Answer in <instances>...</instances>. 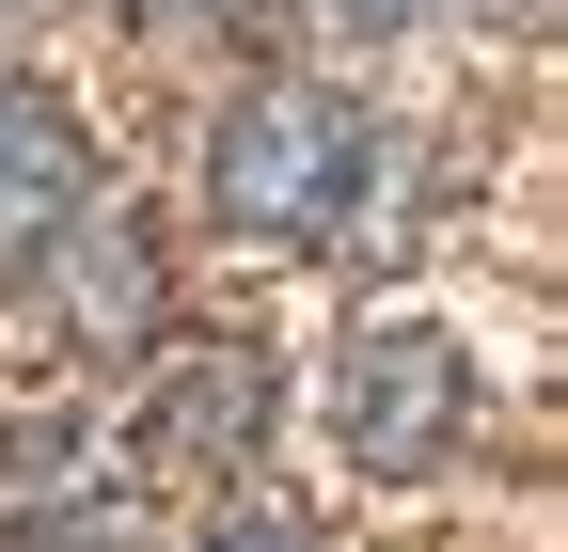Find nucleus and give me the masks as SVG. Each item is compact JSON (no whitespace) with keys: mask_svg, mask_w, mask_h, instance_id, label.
<instances>
[{"mask_svg":"<svg viewBox=\"0 0 568 552\" xmlns=\"http://www.w3.org/2000/svg\"><path fill=\"white\" fill-rule=\"evenodd\" d=\"M364 174H379V126L347 95H316V80H253L222 126H205V205H222L237 237H268V253L347 237Z\"/></svg>","mask_w":568,"mask_h":552,"instance_id":"f257e3e1","label":"nucleus"},{"mask_svg":"<svg viewBox=\"0 0 568 552\" xmlns=\"http://www.w3.org/2000/svg\"><path fill=\"white\" fill-rule=\"evenodd\" d=\"M458 427H474V348H458V331H426V316L347 331V364H332V442L364 458V473H426Z\"/></svg>","mask_w":568,"mask_h":552,"instance_id":"f03ea898","label":"nucleus"},{"mask_svg":"<svg viewBox=\"0 0 568 552\" xmlns=\"http://www.w3.org/2000/svg\"><path fill=\"white\" fill-rule=\"evenodd\" d=\"M95 190V159H80V126H63L48 95H0V253H32L63 205Z\"/></svg>","mask_w":568,"mask_h":552,"instance_id":"7ed1b4c3","label":"nucleus"},{"mask_svg":"<svg viewBox=\"0 0 568 552\" xmlns=\"http://www.w3.org/2000/svg\"><path fill=\"white\" fill-rule=\"evenodd\" d=\"M63 300H80V331H142L159 316V253H142V222L111 205V222H80V205H63Z\"/></svg>","mask_w":568,"mask_h":552,"instance_id":"20e7f679","label":"nucleus"},{"mask_svg":"<svg viewBox=\"0 0 568 552\" xmlns=\"http://www.w3.org/2000/svg\"><path fill=\"white\" fill-rule=\"evenodd\" d=\"M159 427H174L190 458H253V427H268V364H253V348H237V364H190Z\"/></svg>","mask_w":568,"mask_h":552,"instance_id":"39448f33","label":"nucleus"},{"mask_svg":"<svg viewBox=\"0 0 568 552\" xmlns=\"http://www.w3.org/2000/svg\"><path fill=\"white\" fill-rule=\"evenodd\" d=\"M190 552H316V536H301V521H205Z\"/></svg>","mask_w":568,"mask_h":552,"instance_id":"423d86ee","label":"nucleus"},{"mask_svg":"<svg viewBox=\"0 0 568 552\" xmlns=\"http://www.w3.org/2000/svg\"><path fill=\"white\" fill-rule=\"evenodd\" d=\"M316 17H332V32H410L426 0H316Z\"/></svg>","mask_w":568,"mask_h":552,"instance_id":"0eeeda50","label":"nucleus"},{"mask_svg":"<svg viewBox=\"0 0 568 552\" xmlns=\"http://www.w3.org/2000/svg\"><path fill=\"white\" fill-rule=\"evenodd\" d=\"M142 17H222V0H142Z\"/></svg>","mask_w":568,"mask_h":552,"instance_id":"6e6552de","label":"nucleus"}]
</instances>
